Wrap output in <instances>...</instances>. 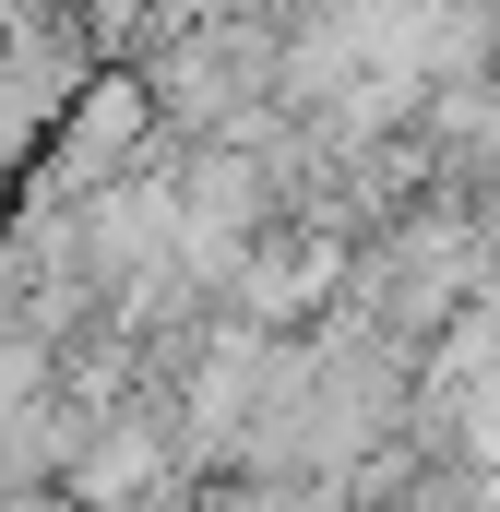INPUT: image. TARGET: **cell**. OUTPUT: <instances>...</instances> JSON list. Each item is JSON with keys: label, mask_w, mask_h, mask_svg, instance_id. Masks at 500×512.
Here are the masks:
<instances>
[{"label": "cell", "mask_w": 500, "mask_h": 512, "mask_svg": "<svg viewBox=\"0 0 500 512\" xmlns=\"http://www.w3.org/2000/svg\"><path fill=\"white\" fill-rule=\"evenodd\" d=\"M12 298H24V251H12V227H0V322H12Z\"/></svg>", "instance_id": "cell-1"}]
</instances>
